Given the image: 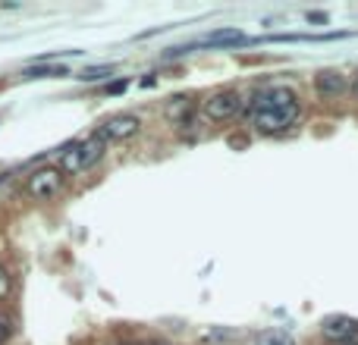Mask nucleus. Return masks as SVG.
Wrapping results in <instances>:
<instances>
[{"instance_id":"obj_1","label":"nucleus","mask_w":358,"mask_h":345,"mask_svg":"<svg viewBox=\"0 0 358 345\" xmlns=\"http://www.w3.org/2000/svg\"><path fill=\"white\" fill-rule=\"evenodd\" d=\"M26 192L35 198V201H54L63 192V173L60 167H41L35 169L26 183Z\"/></svg>"},{"instance_id":"obj_2","label":"nucleus","mask_w":358,"mask_h":345,"mask_svg":"<svg viewBox=\"0 0 358 345\" xmlns=\"http://www.w3.org/2000/svg\"><path fill=\"white\" fill-rule=\"evenodd\" d=\"M245 110V101L239 91H214V95L204 101V116L214 122H223V120H233Z\"/></svg>"},{"instance_id":"obj_3","label":"nucleus","mask_w":358,"mask_h":345,"mask_svg":"<svg viewBox=\"0 0 358 345\" xmlns=\"http://www.w3.org/2000/svg\"><path fill=\"white\" fill-rule=\"evenodd\" d=\"M138 129H142V120L132 113H116L110 116V120L101 122V129H98L95 136H101L104 142H126V138L138 136Z\"/></svg>"},{"instance_id":"obj_4","label":"nucleus","mask_w":358,"mask_h":345,"mask_svg":"<svg viewBox=\"0 0 358 345\" xmlns=\"http://www.w3.org/2000/svg\"><path fill=\"white\" fill-rule=\"evenodd\" d=\"M327 342H339V345H355L358 339V320L346 317V314H330V317L321 324Z\"/></svg>"},{"instance_id":"obj_5","label":"nucleus","mask_w":358,"mask_h":345,"mask_svg":"<svg viewBox=\"0 0 358 345\" xmlns=\"http://www.w3.org/2000/svg\"><path fill=\"white\" fill-rule=\"evenodd\" d=\"M296 120H298V110H255V129L261 136L286 132Z\"/></svg>"},{"instance_id":"obj_6","label":"nucleus","mask_w":358,"mask_h":345,"mask_svg":"<svg viewBox=\"0 0 358 345\" xmlns=\"http://www.w3.org/2000/svg\"><path fill=\"white\" fill-rule=\"evenodd\" d=\"M251 110H302V107H298L296 91L277 85V88L261 91V95L255 97V104H251Z\"/></svg>"},{"instance_id":"obj_7","label":"nucleus","mask_w":358,"mask_h":345,"mask_svg":"<svg viewBox=\"0 0 358 345\" xmlns=\"http://www.w3.org/2000/svg\"><path fill=\"white\" fill-rule=\"evenodd\" d=\"M314 88L324 97H337L349 88V79H346L343 73H337V69H321V73L314 75Z\"/></svg>"},{"instance_id":"obj_8","label":"nucleus","mask_w":358,"mask_h":345,"mask_svg":"<svg viewBox=\"0 0 358 345\" xmlns=\"http://www.w3.org/2000/svg\"><path fill=\"white\" fill-rule=\"evenodd\" d=\"M167 120H173V122H189L192 120V113H195V101H192L189 95H176V97H170L167 101Z\"/></svg>"},{"instance_id":"obj_9","label":"nucleus","mask_w":358,"mask_h":345,"mask_svg":"<svg viewBox=\"0 0 358 345\" xmlns=\"http://www.w3.org/2000/svg\"><path fill=\"white\" fill-rule=\"evenodd\" d=\"M245 35L239 32V28H217V32H211L208 38L202 41V44H208V48H236V44H245Z\"/></svg>"},{"instance_id":"obj_10","label":"nucleus","mask_w":358,"mask_h":345,"mask_svg":"<svg viewBox=\"0 0 358 345\" xmlns=\"http://www.w3.org/2000/svg\"><path fill=\"white\" fill-rule=\"evenodd\" d=\"M79 151H82V163H85V169H88V167H95V163L104 157L107 142H104L101 136H91V138H85V142H79Z\"/></svg>"},{"instance_id":"obj_11","label":"nucleus","mask_w":358,"mask_h":345,"mask_svg":"<svg viewBox=\"0 0 358 345\" xmlns=\"http://www.w3.org/2000/svg\"><path fill=\"white\" fill-rule=\"evenodd\" d=\"M255 345H296V342H292V336L283 330H267L255 339Z\"/></svg>"},{"instance_id":"obj_12","label":"nucleus","mask_w":358,"mask_h":345,"mask_svg":"<svg viewBox=\"0 0 358 345\" xmlns=\"http://www.w3.org/2000/svg\"><path fill=\"white\" fill-rule=\"evenodd\" d=\"M107 75H114V63H101V66L82 69L79 79H82V82H101V79H107Z\"/></svg>"},{"instance_id":"obj_13","label":"nucleus","mask_w":358,"mask_h":345,"mask_svg":"<svg viewBox=\"0 0 358 345\" xmlns=\"http://www.w3.org/2000/svg\"><path fill=\"white\" fill-rule=\"evenodd\" d=\"M51 75H66L63 66H28L22 79H51Z\"/></svg>"},{"instance_id":"obj_14","label":"nucleus","mask_w":358,"mask_h":345,"mask_svg":"<svg viewBox=\"0 0 358 345\" xmlns=\"http://www.w3.org/2000/svg\"><path fill=\"white\" fill-rule=\"evenodd\" d=\"M10 336H13V320L7 311H0V345H7Z\"/></svg>"},{"instance_id":"obj_15","label":"nucleus","mask_w":358,"mask_h":345,"mask_svg":"<svg viewBox=\"0 0 358 345\" xmlns=\"http://www.w3.org/2000/svg\"><path fill=\"white\" fill-rule=\"evenodd\" d=\"M126 88H129V82H126V79H116V82H110L104 91H107V95H123Z\"/></svg>"},{"instance_id":"obj_16","label":"nucleus","mask_w":358,"mask_h":345,"mask_svg":"<svg viewBox=\"0 0 358 345\" xmlns=\"http://www.w3.org/2000/svg\"><path fill=\"white\" fill-rule=\"evenodd\" d=\"M7 292H10V273L0 267V298L7 295Z\"/></svg>"},{"instance_id":"obj_17","label":"nucleus","mask_w":358,"mask_h":345,"mask_svg":"<svg viewBox=\"0 0 358 345\" xmlns=\"http://www.w3.org/2000/svg\"><path fill=\"white\" fill-rule=\"evenodd\" d=\"M308 22H327V13H308Z\"/></svg>"},{"instance_id":"obj_18","label":"nucleus","mask_w":358,"mask_h":345,"mask_svg":"<svg viewBox=\"0 0 358 345\" xmlns=\"http://www.w3.org/2000/svg\"><path fill=\"white\" fill-rule=\"evenodd\" d=\"M116 345H142V342H116Z\"/></svg>"}]
</instances>
